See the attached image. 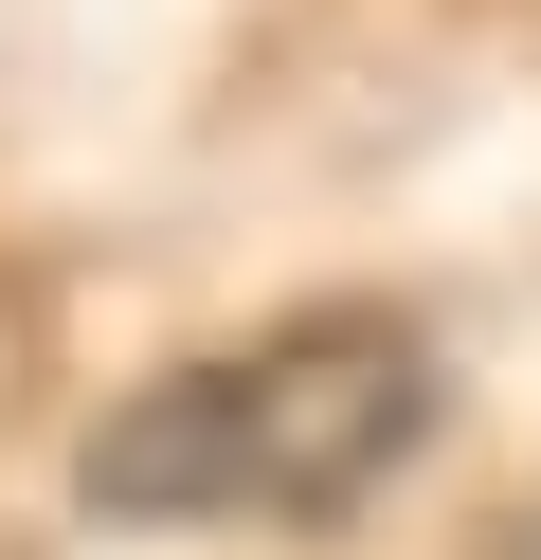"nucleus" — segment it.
<instances>
[{
    "mask_svg": "<svg viewBox=\"0 0 541 560\" xmlns=\"http://www.w3.org/2000/svg\"><path fill=\"white\" fill-rule=\"evenodd\" d=\"M415 434H433V343L397 307H289L108 398L72 488L91 524H343L379 470H415Z\"/></svg>",
    "mask_w": 541,
    "mask_h": 560,
    "instance_id": "obj_1",
    "label": "nucleus"
}]
</instances>
